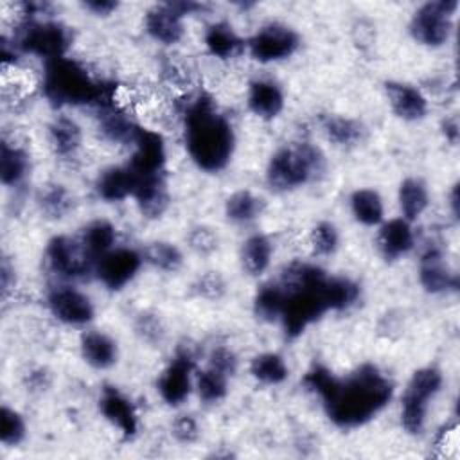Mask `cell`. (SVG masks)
I'll list each match as a JSON object with an SVG mask.
<instances>
[{
    "mask_svg": "<svg viewBox=\"0 0 460 460\" xmlns=\"http://www.w3.org/2000/svg\"><path fill=\"white\" fill-rule=\"evenodd\" d=\"M304 386L322 399L332 424L349 429L376 417L392 399L394 385L370 363L340 379L327 367L313 365L304 376Z\"/></svg>",
    "mask_w": 460,
    "mask_h": 460,
    "instance_id": "1",
    "label": "cell"
},
{
    "mask_svg": "<svg viewBox=\"0 0 460 460\" xmlns=\"http://www.w3.org/2000/svg\"><path fill=\"white\" fill-rule=\"evenodd\" d=\"M185 147L190 160L205 172H219L232 160L235 135L230 120L217 111L214 101L198 93L183 110Z\"/></svg>",
    "mask_w": 460,
    "mask_h": 460,
    "instance_id": "2",
    "label": "cell"
},
{
    "mask_svg": "<svg viewBox=\"0 0 460 460\" xmlns=\"http://www.w3.org/2000/svg\"><path fill=\"white\" fill-rule=\"evenodd\" d=\"M327 277L320 266L300 261L282 270L279 284L286 293V302L280 322L288 338H298L313 322L329 311L325 298Z\"/></svg>",
    "mask_w": 460,
    "mask_h": 460,
    "instance_id": "3",
    "label": "cell"
},
{
    "mask_svg": "<svg viewBox=\"0 0 460 460\" xmlns=\"http://www.w3.org/2000/svg\"><path fill=\"white\" fill-rule=\"evenodd\" d=\"M41 90L54 106H86L97 110L115 102L113 86L97 81L84 65L72 58L45 61Z\"/></svg>",
    "mask_w": 460,
    "mask_h": 460,
    "instance_id": "4",
    "label": "cell"
},
{
    "mask_svg": "<svg viewBox=\"0 0 460 460\" xmlns=\"http://www.w3.org/2000/svg\"><path fill=\"white\" fill-rule=\"evenodd\" d=\"M325 172V156L320 147L298 142L277 149L266 167V181L273 190L298 189Z\"/></svg>",
    "mask_w": 460,
    "mask_h": 460,
    "instance_id": "5",
    "label": "cell"
},
{
    "mask_svg": "<svg viewBox=\"0 0 460 460\" xmlns=\"http://www.w3.org/2000/svg\"><path fill=\"white\" fill-rule=\"evenodd\" d=\"M13 45L45 61L66 58L72 45V32L66 25L54 20H23L16 31Z\"/></svg>",
    "mask_w": 460,
    "mask_h": 460,
    "instance_id": "6",
    "label": "cell"
},
{
    "mask_svg": "<svg viewBox=\"0 0 460 460\" xmlns=\"http://www.w3.org/2000/svg\"><path fill=\"white\" fill-rule=\"evenodd\" d=\"M442 374L435 367H424L411 374L401 399V424L410 435H420L426 426L429 401L442 388Z\"/></svg>",
    "mask_w": 460,
    "mask_h": 460,
    "instance_id": "7",
    "label": "cell"
},
{
    "mask_svg": "<svg viewBox=\"0 0 460 460\" xmlns=\"http://www.w3.org/2000/svg\"><path fill=\"white\" fill-rule=\"evenodd\" d=\"M456 0H438L422 4L410 20L411 38L426 47H442L453 31Z\"/></svg>",
    "mask_w": 460,
    "mask_h": 460,
    "instance_id": "8",
    "label": "cell"
},
{
    "mask_svg": "<svg viewBox=\"0 0 460 460\" xmlns=\"http://www.w3.org/2000/svg\"><path fill=\"white\" fill-rule=\"evenodd\" d=\"M45 259L50 271L61 279H81L95 270V261L86 253L81 241L68 235H54L49 239Z\"/></svg>",
    "mask_w": 460,
    "mask_h": 460,
    "instance_id": "9",
    "label": "cell"
},
{
    "mask_svg": "<svg viewBox=\"0 0 460 460\" xmlns=\"http://www.w3.org/2000/svg\"><path fill=\"white\" fill-rule=\"evenodd\" d=\"M250 56L259 63H275L291 58L300 47V36L288 25L268 23L246 41Z\"/></svg>",
    "mask_w": 460,
    "mask_h": 460,
    "instance_id": "10",
    "label": "cell"
},
{
    "mask_svg": "<svg viewBox=\"0 0 460 460\" xmlns=\"http://www.w3.org/2000/svg\"><path fill=\"white\" fill-rule=\"evenodd\" d=\"M192 370L194 354L189 347H180L156 383V390L165 404L180 406L189 399L192 392Z\"/></svg>",
    "mask_w": 460,
    "mask_h": 460,
    "instance_id": "11",
    "label": "cell"
},
{
    "mask_svg": "<svg viewBox=\"0 0 460 460\" xmlns=\"http://www.w3.org/2000/svg\"><path fill=\"white\" fill-rule=\"evenodd\" d=\"M131 147L133 153L128 165L138 176V180L164 176L167 151L165 142L158 131L140 126Z\"/></svg>",
    "mask_w": 460,
    "mask_h": 460,
    "instance_id": "12",
    "label": "cell"
},
{
    "mask_svg": "<svg viewBox=\"0 0 460 460\" xmlns=\"http://www.w3.org/2000/svg\"><path fill=\"white\" fill-rule=\"evenodd\" d=\"M144 257L133 248H113L104 253L95 264L97 279L111 291H119L128 286L138 273Z\"/></svg>",
    "mask_w": 460,
    "mask_h": 460,
    "instance_id": "13",
    "label": "cell"
},
{
    "mask_svg": "<svg viewBox=\"0 0 460 460\" xmlns=\"http://www.w3.org/2000/svg\"><path fill=\"white\" fill-rule=\"evenodd\" d=\"M47 305L54 318L65 325L81 327L93 320L95 307L90 296L70 286H59L49 291Z\"/></svg>",
    "mask_w": 460,
    "mask_h": 460,
    "instance_id": "14",
    "label": "cell"
},
{
    "mask_svg": "<svg viewBox=\"0 0 460 460\" xmlns=\"http://www.w3.org/2000/svg\"><path fill=\"white\" fill-rule=\"evenodd\" d=\"M102 417L119 429L124 438H133L138 431V417L133 402L115 386H104L99 397Z\"/></svg>",
    "mask_w": 460,
    "mask_h": 460,
    "instance_id": "15",
    "label": "cell"
},
{
    "mask_svg": "<svg viewBox=\"0 0 460 460\" xmlns=\"http://www.w3.org/2000/svg\"><path fill=\"white\" fill-rule=\"evenodd\" d=\"M385 92L392 111L399 119L413 122L426 117L429 102L417 86L401 81H390L385 84Z\"/></svg>",
    "mask_w": 460,
    "mask_h": 460,
    "instance_id": "16",
    "label": "cell"
},
{
    "mask_svg": "<svg viewBox=\"0 0 460 460\" xmlns=\"http://www.w3.org/2000/svg\"><path fill=\"white\" fill-rule=\"evenodd\" d=\"M419 282L428 293H446L458 288L456 275L449 270L438 248H428L419 262Z\"/></svg>",
    "mask_w": 460,
    "mask_h": 460,
    "instance_id": "17",
    "label": "cell"
},
{
    "mask_svg": "<svg viewBox=\"0 0 460 460\" xmlns=\"http://www.w3.org/2000/svg\"><path fill=\"white\" fill-rule=\"evenodd\" d=\"M146 32L162 45H174L183 38V16H180L171 4H158L144 16Z\"/></svg>",
    "mask_w": 460,
    "mask_h": 460,
    "instance_id": "18",
    "label": "cell"
},
{
    "mask_svg": "<svg viewBox=\"0 0 460 460\" xmlns=\"http://www.w3.org/2000/svg\"><path fill=\"white\" fill-rule=\"evenodd\" d=\"M138 185V176L129 169V165H111L104 169L97 181H95V190L101 199L108 203L122 201L129 196L135 194Z\"/></svg>",
    "mask_w": 460,
    "mask_h": 460,
    "instance_id": "19",
    "label": "cell"
},
{
    "mask_svg": "<svg viewBox=\"0 0 460 460\" xmlns=\"http://www.w3.org/2000/svg\"><path fill=\"white\" fill-rule=\"evenodd\" d=\"M415 244L413 230L410 221L404 217H395L381 225L377 234V248L386 261H395L406 255Z\"/></svg>",
    "mask_w": 460,
    "mask_h": 460,
    "instance_id": "20",
    "label": "cell"
},
{
    "mask_svg": "<svg viewBox=\"0 0 460 460\" xmlns=\"http://www.w3.org/2000/svg\"><path fill=\"white\" fill-rule=\"evenodd\" d=\"M140 126L131 120L115 102L99 108V133L104 140L120 146H131Z\"/></svg>",
    "mask_w": 460,
    "mask_h": 460,
    "instance_id": "21",
    "label": "cell"
},
{
    "mask_svg": "<svg viewBox=\"0 0 460 460\" xmlns=\"http://www.w3.org/2000/svg\"><path fill=\"white\" fill-rule=\"evenodd\" d=\"M250 111L261 119H275L284 110V93L280 86L270 79H255L246 95Z\"/></svg>",
    "mask_w": 460,
    "mask_h": 460,
    "instance_id": "22",
    "label": "cell"
},
{
    "mask_svg": "<svg viewBox=\"0 0 460 460\" xmlns=\"http://www.w3.org/2000/svg\"><path fill=\"white\" fill-rule=\"evenodd\" d=\"M83 359L97 370H106L117 363V341L102 331H86L79 341Z\"/></svg>",
    "mask_w": 460,
    "mask_h": 460,
    "instance_id": "23",
    "label": "cell"
},
{
    "mask_svg": "<svg viewBox=\"0 0 460 460\" xmlns=\"http://www.w3.org/2000/svg\"><path fill=\"white\" fill-rule=\"evenodd\" d=\"M133 198L144 217L147 219L162 217L169 207V192H167L164 176L138 180Z\"/></svg>",
    "mask_w": 460,
    "mask_h": 460,
    "instance_id": "24",
    "label": "cell"
},
{
    "mask_svg": "<svg viewBox=\"0 0 460 460\" xmlns=\"http://www.w3.org/2000/svg\"><path fill=\"white\" fill-rule=\"evenodd\" d=\"M47 137L52 151L61 158L75 156L83 140L79 124L66 115H58L56 119H52L47 128Z\"/></svg>",
    "mask_w": 460,
    "mask_h": 460,
    "instance_id": "25",
    "label": "cell"
},
{
    "mask_svg": "<svg viewBox=\"0 0 460 460\" xmlns=\"http://www.w3.org/2000/svg\"><path fill=\"white\" fill-rule=\"evenodd\" d=\"M203 43H205L207 50L214 58H219V59H230L234 56H237L246 45L243 41V38L232 29V25H228L225 22L208 25L203 34Z\"/></svg>",
    "mask_w": 460,
    "mask_h": 460,
    "instance_id": "26",
    "label": "cell"
},
{
    "mask_svg": "<svg viewBox=\"0 0 460 460\" xmlns=\"http://www.w3.org/2000/svg\"><path fill=\"white\" fill-rule=\"evenodd\" d=\"M31 169L29 155L20 146L2 140L0 144V180L5 187H18Z\"/></svg>",
    "mask_w": 460,
    "mask_h": 460,
    "instance_id": "27",
    "label": "cell"
},
{
    "mask_svg": "<svg viewBox=\"0 0 460 460\" xmlns=\"http://www.w3.org/2000/svg\"><path fill=\"white\" fill-rule=\"evenodd\" d=\"M79 241H81L83 248L86 250V253L97 264V261L104 253L113 250L115 241H117V228L108 219H93L83 228Z\"/></svg>",
    "mask_w": 460,
    "mask_h": 460,
    "instance_id": "28",
    "label": "cell"
},
{
    "mask_svg": "<svg viewBox=\"0 0 460 460\" xmlns=\"http://www.w3.org/2000/svg\"><path fill=\"white\" fill-rule=\"evenodd\" d=\"M320 124L327 140L340 147L358 146L365 135V128L358 120L343 115H323Z\"/></svg>",
    "mask_w": 460,
    "mask_h": 460,
    "instance_id": "29",
    "label": "cell"
},
{
    "mask_svg": "<svg viewBox=\"0 0 460 460\" xmlns=\"http://www.w3.org/2000/svg\"><path fill=\"white\" fill-rule=\"evenodd\" d=\"M271 255L273 244L270 237L264 234H253L241 246V266L248 275L259 277L268 270Z\"/></svg>",
    "mask_w": 460,
    "mask_h": 460,
    "instance_id": "30",
    "label": "cell"
},
{
    "mask_svg": "<svg viewBox=\"0 0 460 460\" xmlns=\"http://www.w3.org/2000/svg\"><path fill=\"white\" fill-rule=\"evenodd\" d=\"M399 208L406 221H413L422 216V212L429 205V192L426 183L420 178H404L399 185L397 192Z\"/></svg>",
    "mask_w": 460,
    "mask_h": 460,
    "instance_id": "31",
    "label": "cell"
},
{
    "mask_svg": "<svg viewBox=\"0 0 460 460\" xmlns=\"http://www.w3.org/2000/svg\"><path fill=\"white\" fill-rule=\"evenodd\" d=\"M350 212L354 219L365 226H377L385 217V205L377 190L356 189L350 194Z\"/></svg>",
    "mask_w": 460,
    "mask_h": 460,
    "instance_id": "32",
    "label": "cell"
},
{
    "mask_svg": "<svg viewBox=\"0 0 460 460\" xmlns=\"http://www.w3.org/2000/svg\"><path fill=\"white\" fill-rule=\"evenodd\" d=\"M40 212L49 219H63L74 210V196L61 183H49L38 194Z\"/></svg>",
    "mask_w": 460,
    "mask_h": 460,
    "instance_id": "33",
    "label": "cell"
},
{
    "mask_svg": "<svg viewBox=\"0 0 460 460\" xmlns=\"http://www.w3.org/2000/svg\"><path fill=\"white\" fill-rule=\"evenodd\" d=\"M250 374L262 385L275 386L288 379L289 368L284 358L277 352H262L257 354L250 363Z\"/></svg>",
    "mask_w": 460,
    "mask_h": 460,
    "instance_id": "34",
    "label": "cell"
},
{
    "mask_svg": "<svg viewBox=\"0 0 460 460\" xmlns=\"http://www.w3.org/2000/svg\"><path fill=\"white\" fill-rule=\"evenodd\" d=\"M286 302V293L279 282H268L259 288L253 298V313L262 322H277L280 320L282 309Z\"/></svg>",
    "mask_w": 460,
    "mask_h": 460,
    "instance_id": "35",
    "label": "cell"
},
{
    "mask_svg": "<svg viewBox=\"0 0 460 460\" xmlns=\"http://www.w3.org/2000/svg\"><path fill=\"white\" fill-rule=\"evenodd\" d=\"M264 210V201L250 190H237L225 203V216L232 223H250Z\"/></svg>",
    "mask_w": 460,
    "mask_h": 460,
    "instance_id": "36",
    "label": "cell"
},
{
    "mask_svg": "<svg viewBox=\"0 0 460 460\" xmlns=\"http://www.w3.org/2000/svg\"><path fill=\"white\" fill-rule=\"evenodd\" d=\"M361 295L359 284L349 277H327L325 298L329 311H347L350 309Z\"/></svg>",
    "mask_w": 460,
    "mask_h": 460,
    "instance_id": "37",
    "label": "cell"
},
{
    "mask_svg": "<svg viewBox=\"0 0 460 460\" xmlns=\"http://www.w3.org/2000/svg\"><path fill=\"white\" fill-rule=\"evenodd\" d=\"M144 262L151 264L153 268L167 273H174L183 264V255L180 248L167 241H153L142 252Z\"/></svg>",
    "mask_w": 460,
    "mask_h": 460,
    "instance_id": "38",
    "label": "cell"
},
{
    "mask_svg": "<svg viewBox=\"0 0 460 460\" xmlns=\"http://www.w3.org/2000/svg\"><path fill=\"white\" fill-rule=\"evenodd\" d=\"M196 390L205 404H216L223 401L228 394V376L208 367L198 374Z\"/></svg>",
    "mask_w": 460,
    "mask_h": 460,
    "instance_id": "39",
    "label": "cell"
},
{
    "mask_svg": "<svg viewBox=\"0 0 460 460\" xmlns=\"http://www.w3.org/2000/svg\"><path fill=\"white\" fill-rule=\"evenodd\" d=\"M27 435V426L23 417L9 408L2 406L0 410V440L4 446H18Z\"/></svg>",
    "mask_w": 460,
    "mask_h": 460,
    "instance_id": "40",
    "label": "cell"
},
{
    "mask_svg": "<svg viewBox=\"0 0 460 460\" xmlns=\"http://www.w3.org/2000/svg\"><path fill=\"white\" fill-rule=\"evenodd\" d=\"M311 246L318 255H332L340 246V232L331 221H320L311 230Z\"/></svg>",
    "mask_w": 460,
    "mask_h": 460,
    "instance_id": "41",
    "label": "cell"
},
{
    "mask_svg": "<svg viewBox=\"0 0 460 460\" xmlns=\"http://www.w3.org/2000/svg\"><path fill=\"white\" fill-rule=\"evenodd\" d=\"M135 332L140 336L142 341H147L151 345L160 343L165 334V327L158 314L153 313H140L135 322Z\"/></svg>",
    "mask_w": 460,
    "mask_h": 460,
    "instance_id": "42",
    "label": "cell"
},
{
    "mask_svg": "<svg viewBox=\"0 0 460 460\" xmlns=\"http://www.w3.org/2000/svg\"><path fill=\"white\" fill-rule=\"evenodd\" d=\"M187 243L190 246L192 252H196L198 255H210L217 250V234L207 226V225H198L194 228H190L189 235H187Z\"/></svg>",
    "mask_w": 460,
    "mask_h": 460,
    "instance_id": "43",
    "label": "cell"
},
{
    "mask_svg": "<svg viewBox=\"0 0 460 460\" xmlns=\"http://www.w3.org/2000/svg\"><path fill=\"white\" fill-rule=\"evenodd\" d=\"M194 293L207 300H219L226 293V282L217 271H207L194 282Z\"/></svg>",
    "mask_w": 460,
    "mask_h": 460,
    "instance_id": "44",
    "label": "cell"
},
{
    "mask_svg": "<svg viewBox=\"0 0 460 460\" xmlns=\"http://www.w3.org/2000/svg\"><path fill=\"white\" fill-rule=\"evenodd\" d=\"M171 433L180 444H192L199 437V428L194 417L190 415H180L171 424Z\"/></svg>",
    "mask_w": 460,
    "mask_h": 460,
    "instance_id": "45",
    "label": "cell"
},
{
    "mask_svg": "<svg viewBox=\"0 0 460 460\" xmlns=\"http://www.w3.org/2000/svg\"><path fill=\"white\" fill-rule=\"evenodd\" d=\"M208 367H212L230 377L237 370V356L226 347H216L208 356Z\"/></svg>",
    "mask_w": 460,
    "mask_h": 460,
    "instance_id": "46",
    "label": "cell"
},
{
    "mask_svg": "<svg viewBox=\"0 0 460 460\" xmlns=\"http://www.w3.org/2000/svg\"><path fill=\"white\" fill-rule=\"evenodd\" d=\"M16 286V273L14 268L11 266V262L7 259H2V266H0V291L2 296L5 298Z\"/></svg>",
    "mask_w": 460,
    "mask_h": 460,
    "instance_id": "47",
    "label": "cell"
},
{
    "mask_svg": "<svg viewBox=\"0 0 460 460\" xmlns=\"http://www.w3.org/2000/svg\"><path fill=\"white\" fill-rule=\"evenodd\" d=\"M83 7L95 16H110L119 9V4L113 0H86Z\"/></svg>",
    "mask_w": 460,
    "mask_h": 460,
    "instance_id": "48",
    "label": "cell"
},
{
    "mask_svg": "<svg viewBox=\"0 0 460 460\" xmlns=\"http://www.w3.org/2000/svg\"><path fill=\"white\" fill-rule=\"evenodd\" d=\"M442 133L446 137V140L449 144H456L458 142V135H460V129H458V120L456 117H449L446 120H442Z\"/></svg>",
    "mask_w": 460,
    "mask_h": 460,
    "instance_id": "49",
    "label": "cell"
},
{
    "mask_svg": "<svg viewBox=\"0 0 460 460\" xmlns=\"http://www.w3.org/2000/svg\"><path fill=\"white\" fill-rule=\"evenodd\" d=\"M29 386L32 390H45L49 386V374L45 370H32L29 374Z\"/></svg>",
    "mask_w": 460,
    "mask_h": 460,
    "instance_id": "50",
    "label": "cell"
},
{
    "mask_svg": "<svg viewBox=\"0 0 460 460\" xmlns=\"http://www.w3.org/2000/svg\"><path fill=\"white\" fill-rule=\"evenodd\" d=\"M458 205H460V196H458V183L453 185L451 192H449V207H451V212L453 216L456 217L458 216Z\"/></svg>",
    "mask_w": 460,
    "mask_h": 460,
    "instance_id": "51",
    "label": "cell"
}]
</instances>
